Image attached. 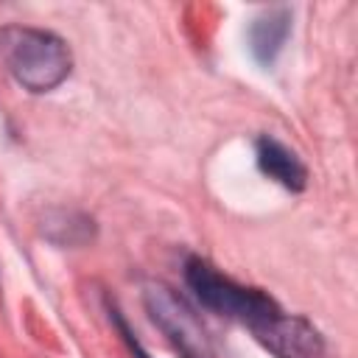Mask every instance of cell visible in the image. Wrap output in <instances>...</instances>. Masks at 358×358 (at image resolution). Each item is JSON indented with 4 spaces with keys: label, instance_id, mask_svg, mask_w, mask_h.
Listing matches in <instances>:
<instances>
[{
    "label": "cell",
    "instance_id": "cell-4",
    "mask_svg": "<svg viewBox=\"0 0 358 358\" xmlns=\"http://www.w3.org/2000/svg\"><path fill=\"white\" fill-rule=\"evenodd\" d=\"M252 336L274 355V358H324V336L305 316L277 310L257 327Z\"/></svg>",
    "mask_w": 358,
    "mask_h": 358
},
{
    "label": "cell",
    "instance_id": "cell-1",
    "mask_svg": "<svg viewBox=\"0 0 358 358\" xmlns=\"http://www.w3.org/2000/svg\"><path fill=\"white\" fill-rule=\"evenodd\" d=\"M0 59L11 78L28 92L56 90L73 67V53L67 42L53 31L31 25L0 28Z\"/></svg>",
    "mask_w": 358,
    "mask_h": 358
},
{
    "label": "cell",
    "instance_id": "cell-3",
    "mask_svg": "<svg viewBox=\"0 0 358 358\" xmlns=\"http://www.w3.org/2000/svg\"><path fill=\"white\" fill-rule=\"evenodd\" d=\"M143 299H145V308H148L154 324L165 333V338L173 344L179 358H213L210 341L182 296H176L162 282H151V285H145Z\"/></svg>",
    "mask_w": 358,
    "mask_h": 358
},
{
    "label": "cell",
    "instance_id": "cell-8",
    "mask_svg": "<svg viewBox=\"0 0 358 358\" xmlns=\"http://www.w3.org/2000/svg\"><path fill=\"white\" fill-rule=\"evenodd\" d=\"M109 319H112V324H115V327L120 330V336H123V341L129 344V350L134 352V358H148V352H145V350H143V344H140V341L134 338V333L129 330V324H126V319L120 316V310H117L115 305H109Z\"/></svg>",
    "mask_w": 358,
    "mask_h": 358
},
{
    "label": "cell",
    "instance_id": "cell-2",
    "mask_svg": "<svg viewBox=\"0 0 358 358\" xmlns=\"http://www.w3.org/2000/svg\"><path fill=\"white\" fill-rule=\"evenodd\" d=\"M185 282L190 285V291L196 294V299L207 310H213L218 316H227V319H235V322L246 324L249 330L280 310L277 302L268 294L235 282L232 277L221 274L215 266H210L201 257H187Z\"/></svg>",
    "mask_w": 358,
    "mask_h": 358
},
{
    "label": "cell",
    "instance_id": "cell-5",
    "mask_svg": "<svg viewBox=\"0 0 358 358\" xmlns=\"http://www.w3.org/2000/svg\"><path fill=\"white\" fill-rule=\"evenodd\" d=\"M288 34H291V8L288 6L263 8L249 25V50L255 62L271 67L282 53Z\"/></svg>",
    "mask_w": 358,
    "mask_h": 358
},
{
    "label": "cell",
    "instance_id": "cell-7",
    "mask_svg": "<svg viewBox=\"0 0 358 358\" xmlns=\"http://www.w3.org/2000/svg\"><path fill=\"white\" fill-rule=\"evenodd\" d=\"M42 235L56 246H84L95 238V221L78 210H48Z\"/></svg>",
    "mask_w": 358,
    "mask_h": 358
},
{
    "label": "cell",
    "instance_id": "cell-6",
    "mask_svg": "<svg viewBox=\"0 0 358 358\" xmlns=\"http://www.w3.org/2000/svg\"><path fill=\"white\" fill-rule=\"evenodd\" d=\"M255 157H257V168H260L268 179H274L277 185H282L285 190H294V193L305 190V185H308V171H305L302 159H299L288 145H282L280 140L263 134V137H257V143H255Z\"/></svg>",
    "mask_w": 358,
    "mask_h": 358
}]
</instances>
